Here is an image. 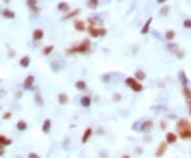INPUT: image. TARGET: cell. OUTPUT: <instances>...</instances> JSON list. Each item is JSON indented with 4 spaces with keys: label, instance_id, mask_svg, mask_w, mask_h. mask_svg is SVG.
Instances as JSON below:
<instances>
[{
    "label": "cell",
    "instance_id": "d6a6232c",
    "mask_svg": "<svg viewBox=\"0 0 191 158\" xmlns=\"http://www.w3.org/2000/svg\"><path fill=\"white\" fill-rule=\"evenodd\" d=\"M169 12H170V7L169 5H163V8L159 10V14L161 16H167L169 14Z\"/></svg>",
    "mask_w": 191,
    "mask_h": 158
},
{
    "label": "cell",
    "instance_id": "e0dca14e",
    "mask_svg": "<svg viewBox=\"0 0 191 158\" xmlns=\"http://www.w3.org/2000/svg\"><path fill=\"white\" fill-rule=\"evenodd\" d=\"M178 80H179V82H181V84L183 85V86H187V84H188V78H187L186 75V72L184 71V70H181V71L178 72Z\"/></svg>",
    "mask_w": 191,
    "mask_h": 158
},
{
    "label": "cell",
    "instance_id": "8fae6325",
    "mask_svg": "<svg viewBox=\"0 0 191 158\" xmlns=\"http://www.w3.org/2000/svg\"><path fill=\"white\" fill-rule=\"evenodd\" d=\"M81 13V9H76V10L73 11H70V12H68V13H66L65 15L63 16V20H68V19H71V18L76 17V16H78L79 14Z\"/></svg>",
    "mask_w": 191,
    "mask_h": 158
},
{
    "label": "cell",
    "instance_id": "ee69618b",
    "mask_svg": "<svg viewBox=\"0 0 191 158\" xmlns=\"http://www.w3.org/2000/svg\"><path fill=\"white\" fill-rule=\"evenodd\" d=\"M3 1H4V2H7V3H9L11 1V0H3Z\"/></svg>",
    "mask_w": 191,
    "mask_h": 158
},
{
    "label": "cell",
    "instance_id": "1f68e13d",
    "mask_svg": "<svg viewBox=\"0 0 191 158\" xmlns=\"http://www.w3.org/2000/svg\"><path fill=\"white\" fill-rule=\"evenodd\" d=\"M173 54L174 55L177 57L178 59H184V56H185V52L182 50V49H179V48H177L175 50V51L173 52Z\"/></svg>",
    "mask_w": 191,
    "mask_h": 158
},
{
    "label": "cell",
    "instance_id": "3957f363",
    "mask_svg": "<svg viewBox=\"0 0 191 158\" xmlns=\"http://www.w3.org/2000/svg\"><path fill=\"white\" fill-rule=\"evenodd\" d=\"M124 83L130 87L131 90H133L134 92H141L143 90V85L141 84L139 81H137L135 78H133V77L126 78Z\"/></svg>",
    "mask_w": 191,
    "mask_h": 158
},
{
    "label": "cell",
    "instance_id": "7c38bea8",
    "mask_svg": "<svg viewBox=\"0 0 191 158\" xmlns=\"http://www.w3.org/2000/svg\"><path fill=\"white\" fill-rule=\"evenodd\" d=\"M37 2L38 0H27V5L29 7V9H31L32 12L34 13H38L39 12V8L37 7Z\"/></svg>",
    "mask_w": 191,
    "mask_h": 158
},
{
    "label": "cell",
    "instance_id": "d590c367",
    "mask_svg": "<svg viewBox=\"0 0 191 158\" xmlns=\"http://www.w3.org/2000/svg\"><path fill=\"white\" fill-rule=\"evenodd\" d=\"M12 115L13 114L11 112H5L2 115V119L3 120H10L11 118H12Z\"/></svg>",
    "mask_w": 191,
    "mask_h": 158
},
{
    "label": "cell",
    "instance_id": "4316f807",
    "mask_svg": "<svg viewBox=\"0 0 191 158\" xmlns=\"http://www.w3.org/2000/svg\"><path fill=\"white\" fill-rule=\"evenodd\" d=\"M12 144V140L10 138L5 137L3 135H0V145H11Z\"/></svg>",
    "mask_w": 191,
    "mask_h": 158
},
{
    "label": "cell",
    "instance_id": "83f0119b",
    "mask_svg": "<svg viewBox=\"0 0 191 158\" xmlns=\"http://www.w3.org/2000/svg\"><path fill=\"white\" fill-rule=\"evenodd\" d=\"M87 7L92 10H96L99 7V0H88L87 1Z\"/></svg>",
    "mask_w": 191,
    "mask_h": 158
},
{
    "label": "cell",
    "instance_id": "7bdbcfd3",
    "mask_svg": "<svg viewBox=\"0 0 191 158\" xmlns=\"http://www.w3.org/2000/svg\"><path fill=\"white\" fill-rule=\"evenodd\" d=\"M166 1H167V0H157L158 3H165Z\"/></svg>",
    "mask_w": 191,
    "mask_h": 158
},
{
    "label": "cell",
    "instance_id": "d4e9b609",
    "mask_svg": "<svg viewBox=\"0 0 191 158\" xmlns=\"http://www.w3.org/2000/svg\"><path fill=\"white\" fill-rule=\"evenodd\" d=\"M2 16L5 18H9V19H14L15 18V13L13 11L9 10V9H4L2 11Z\"/></svg>",
    "mask_w": 191,
    "mask_h": 158
},
{
    "label": "cell",
    "instance_id": "f546056e",
    "mask_svg": "<svg viewBox=\"0 0 191 158\" xmlns=\"http://www.w3.org/2000/svg\"><path fill=\"white\" fill-rule=\"evenodd\" d=\"M34 101L35 103L38 105V106H44V100H43V97L41 96V93H36L35 97H34Z\"/></svg>",
    "mask_w": 191,
    "mask_h": 158
},
{
    "label": "cell",
    "instance_id": "8d00e7d4",
    "mask_svg": "<svg viewBox=\"0 0 191 158\" xmlns=\"http://www.w3.org/2000/svg\"><path fill=\"white\" fill-rule=\"evenodd\" d=\"M183 26L187 29H191V19H186V20H184Z\"/></svg>",
    "mask_w": 191,
    "mask_h": 158
},
{
    "label": "cell",
    "instance_id": "ac0fdd59",
    "mask_svg": "<svg viewBox=\"0 0 191 158\" xmlns=\"http://www.w3.org/2000/svg\"><path fill=\"white\" fill-rule=\"evenodd\" d=\"M74 29H76L78 32H83V31L86 30V26H85V22L83 20H76L73 23Z\"/></svg>",
    "mask_w": 191,
    "mask_h": 158
},
{
    "label": "cell",
    "instance_id": "44dd1931",
    "mask_svg": "<svg viewBox=\"0 0 191 158\" xmlns=\"http://www.w3.org/2000/svg\"><path fill=\"white\" fill-rule=\"evenodd\" d=\"M76 88L79 91H85V90L87 89V84H86V82H84V81H82V80H80V81H76Z\"/></svg>",
    "mask_w": 191,
    "mask_h": 158
},
{
    "label": "cell",
    "instance_id": "277c9868",
    "mask_svg": "<svg viewBox=\"0 0 191 158\" xmlns=\"http://www.w3.org/2000/svg\"><path fill=\"white\" fill-rule=\"evenodd\" d=\"M106 33H107V31L105 30V29H103V28H96V27H92V26H89L88 27V34L92 37H99V36H104V35H106Z\"/></svg>",
    "mask_w": 191,
    "mask_h": 158
},
{
    "label": "cell",
    "instance_id": "7402d4cb",
    "mask_svg": "<svg viewBox=\"0 0 191 158\" xmlns=\"http://www.w3.org/2000/svg\"><path fill=\"white\" fill-rule=\"evenodd\" d=\"M135 79L137 80V81H139V82L145 81V80L147 79V74H145V72L142 71V70H136Z\"/></svg>",
    "mask_w": 191,
    "mask_h": 158
},
{
    "label": "cell",
    "instance_id": "2e32d148",
    "mask_svg": "<svg viewBox=\"0 0 191 158\" xmlns=\"http://www.w3.org/2000/svg\"><path fill=\"white\" fill-rule=\"evenodd\" d=\"M153 21V17L148 18V20L145 21V25L142 26L141 28V31H140V34H148L149 31H150V27H151V23Z\"/></svg>",
    "mask_w": 191,
    "mask_h": 158
},
{
    "label": "cell",
    "instance_id": "d6986e66",
    "mask_svg": "<svg viewBox=\"0 0 191 158\" xmlns=\"http://www.w3.org/2000/svg\"><path fill=\"white\" fill-rule=\"evenodd\" d=\"M57 102H59L61 105L68 104V102H69L68 94H66V93H60L59 96H57Z\"/></svg>",
    "mask_w": 191,
    "mask_h": 158
},
{
    "label": "cell",
    "instance_id": "4fadbf2b",
    "mask_svg": "<svg viewBox=\"0 0 191 158\" xmlns=\"http://www.w3.org/2000/svg\"><path fill=\"white\" fill-rule=\"evenodd\" d=\"M51 126H52V122H51L50 119H46L43 122V125H41V132L44 134H49L51 130Z\"/></svg>",
    "mask_w": 191,
    "mask_h": 158
},
{
    "label": "cell",
    "instance_id": "52a82bcc",
    "mask_svg": "<svg viewBox=\"0 0 191 158\" xmlns=\"http://www.w3.org/2000/svg\"><path fill=\"white\" fill-rule=\"evenodd\" d=\"M153 126H154V123H153L152 120H145V121H143V122L140 124L139 130L141 133H143V134H148V133L151 132Z\"/></svg>",
    "mask_w": 191,
    "mask_h": 158
},
{
    "label": "cell",
    "instance_id": "5b68a950",
    "mask_svg": "<svg viewBox=\"0 0 191 158\" xmlns=\"http://www.w3.org/2000/svg\"><path fill=\"white\" fill-rule=\"evenodd\" d=\"M182 92H183V96L185 98V101H186L187 107H188V112L191 115V89L188 88L187 86H183Z\"/></svg>",
    "mask_w": 191,
    "mask_h": 158
},
{
    "label": "cell",
    "instance_id": "e575fe53",
    "mask_svg": "<svg viewBox=\"0 0 191 158\" xmlns=\"http://www.w3.org/2000/svg\"><path fill=\"white\" fill-rule=\"evenodd\" d=\"M178 48V45L177 43H169L168 46H167V49H168L169 51H171L172 53H173L174 51H175L176 49Z\"/></svg>",
    "mask_w": 191,
    "mask_h": 158
},
{
    "label": "cell",
    "instance_id": "9c48e42d",
    "mask_svg": "<svg viewBox=\"0 0 191 158\" xmlns=\"http://www.w3.org/2000/svg\"><path fill=\"white\" fill-rule=\"evenodd\" d=\"M178 140V136L176 135L175 133L173 132H168L167 134H166L165 136V141L168 144H174V143H176Z\"/></svg>",
    "mask_w": 191,
    "mask_h": 158
},
{
    "label": "cell",
    "instance_id": "ffe728a7",
    "mask_svg": "<svg viewBox=\"0 0 191 158\" xmlns=\"http://www.w3.org/2000/svg\"><path fill=\"white\" fill-rule=\"evenodd\" d=\"M32 37H33V39L35 41H41V39H43V37H44V31L41 30V29H36V30L33 31V35H32Z\"/></svg>",
    "mask_w": 191,
    "mask_h": 158
},
{
    "label": "cell",
    "instance_id": "8992f818",
    "mask_svg": "<svg viewBox=\"0 0 191 158\" xmlns=\"http://www.w3.org/2000/svg\"><path fill=\"white\" fill-rule=\"evenodd\" d=\"M168 143L166 142V141H161L159 144H158L157 149L155 151V157L156 158H159V157H163V155L166 154L167 150H168Z\"/></svg>",
    "mask_w": 191,
    "mask_h": 158
},
{
    "label": "cell",
    "instance_id": "484cf974",
    "mask_svg": "<svg viewBox=\"0 0 191 158\" xmlns=\"http://www.w3.org/2000/svg\"><path fill=\"white\" fill-rule=\"evenodd\" d=\"M57 10L61 11V12H63V13H68L69 11V5L67 2H60L59 4H57Z\"/></svg>",
    "mask_w": 191,
    "mask_h": 158
},
{
    "label": "cell",
    "instance_id": "6da1fadb",
    "mask_svg": "<svg viewBox=\"0 0 191 158\" xmlns=\"http://www.w3.org/2000/svg\"><path fill=\"white\" fill-rule=\"evenodd\" d=\"M178 137L182 140H190L191 139V122L187 119H179L175 125Z\"/></svg>",
    "mask_w": 191,
    "mask_h": 158
},
{
    "label": "cell",
    "instance_id": "b9f144b4",
    "mask_svg": "<svg viewBox=\"0 0 191 158\" xmlns=\"http://www.w3.org/2000/svg\"><path fill=\"white\" fill-rule=\"evenodd\" d=\"M120 158H132V157H131V156L129 155V154H123V155L121 156Z\"/></svg>",
    "mask_w": 191,
    "mask_h": 158
},
{
    "label": "cell",
    "instance_id": "f1b7e54d",
    "mask_svg": "<svg viewBox=\"0 0 191 158\" xmlns=\"http://www.w3.org/2000/svg\"><path fill=\"white\" fill-rule=\"evenodd\" d=\"M174 37H175V32H174L173 30H169L166 32V35H165L166 41H173Z\"/></svg>",
    "mask_w": 191,
    "mask_h": 158
},
{
    "label": "cell",
    "instance_id": "f6af8a7d",
    "mask_svg": "<svg viewBox=\"0 0 191 158\" xmlns=\"http://www.w3.org/2000/svg\"><path fill=\"white\" fill-rule=\"evenodd\" d=\"M16 158H23V157H20V156H17V157H16Z\"/></svg>",
    "mask_w": 191,
    "mask_h": 158
},
{
    "label": "cell",
    "instance_id": "7a4b0ae2",
    "mask_svg": "<svg viewBox=\"0 0 191 158\" xmlns=\"http://www.w3.org/2000/svg\"><path fill=\"white\" fill-rule=\"evenodd\" d=\"M92 51V43L89 39H84L78 45H74L71 48L67 49V53L73 54V53H80V54H87Z\"/></svg>",
    "mask_w": 191,
    "mask_h": 158
},
{
    "label": "cell",
    "instance_id": "f35d334b",
    "mask_svg": "<svg viewBox=\"0 0 191 158\" xmlns=\"http://www.w3.org/2000/svg\"><path fill=\"white\" fill-rule=\"evenodd\" d=\"M27 158H41V156L38 155L37 153H35V152H31V153L28 154V157Z\"/></svg>",
    "mask_w": 191,
    "mask_h": 158
},
{
    "label": "cell",
    "instance_id": "60d3db41",
    "mask_svg": "<svg viewBox=\"0 0 191 158\" xmlns=\"http://www.w3.org/2000/svg\"><path fill=\"white\" fill-rule=\"evenodd\" d=\"M21 96H23V92H21V91H18L17 93L15 94V98H16L17 100H19V99L21 98Z\"/></svg>",
    "mask_w": 191,
    "mask_h": 158
},
{
    "label": "cell",
    "instance_id": "603a6c76",
    "mask_svg": "<svg viewBox=\"0 0 191 158\" xmlns=\"http://www.w3.org/2000/svg\"><path fill=\"white\" fill-rule=\"evenodd\" d=\"M27 128H28V124H27V122L23 121V120H19V121L16 123V128H17L19 132H23V130H27Z\"/></svg>",
    "mask_w": 191,
    "mask_h": 158
},
{
    "label": "cell",
    "instance_id": "5bb4252c",
    "mask_svg": "<svg viewBox=\"0 0 191 158\" xmlns=\"http://www.w3.org/2000/svg\"><path fill=\"white\" fill-rule=\"evenodd\" d=\"M80 104L83 107H85V108H88L92 105V98L89 97V96H83L80 99Z\"/></svg>",
    "mask_w": 191,
    "mask_h": 158
},
{
    "label": "cell",
    "instance_id": "cb8c5ba5",
    "mask_svg": "<svg viewBox=\"0 0 191 158\" xmlns=\"http://www.w3.org/2000/svg\"><path fill=\"white\" fill-rule=\"evenodd\" d=\"M30 57H29L28 55L23 56V59H20V61H19V65H20L23 68H28L29 65H30Z\"/></svg>",
    "mask_w": 191,
    "mask_h": 158
},
{
    "label": "cell",
    "instance_id": "ba28073f",
    "mask_svg": "<svg viewBox=\"0 0 191 158\" xmlns=\"http://www.w3.org/2000/svg\"><path fill=\"white\" fill-rule=\"evenodd\" d=\"M34 82H35V77H34V75H32V74L28 75V77L25 79V81H23V89H25V90L31 89V88H32V86L34 85Z\"/></svg>",
    "mask_w": 191,
    "mask_h": 158
},
{
    "label": "cell",
    "instance_id": "9a60e30c",
    "mask_svg": "<svg viewBox=\"0 0 191 158\" xmlns=\"http://www.w3.org/2000/svg\"><path fill=\"white\" fill-rule=\"evenodd\" d=\"M88 22H89V25L92 27H96V26H101L102 25V19L100 17H98V16H94V17H89L88 19Z\"/></svg>",
    "mask_w": 191,
    "mask_h": 158
},
{
    "label": "cell",
    "instance_id": "836d02e7",
    "mask_svg": "<svg viewBox=\"0 0 191 158\" xmlns=\"http://www.w3.org/2000/svg\"><path fill=\"white\" fill-rule=\"evenodd\" d=\"M121 99H122V96H121L119 92H115V93L113 94V101H114V102H120Z\"/></svg>",
    "mask_w": 191,
    "mask_h": 158
},
{
    "label": "cell",
    "instance_id": "4dcf8cb0",
    "mask_svg": "<svg viewBox=\"0 0 191 158\" xmlns=\"http://www.w3.org/2000/svg\"><path fill=\"white\" fill-rule=\"evenodd\" d=\"M54 50V46L53 45H49V46H46L45 48L43 49V54L44 55H49V54L51 53V52Z\"/></svg>",
    "mask_w": 191,
    "mask_h": 158
},
{
    "label": "cell",
    "instance_id": "30bf717a",
    "mask_svg": "<svg viewBox=\"0 0 191 158\" xmlns=\"http://www.w3.org/2000/svg\"><path fill=\"white\" fill-rule=\"evenodd\" d=\"M92 134H94V130H92V128H86L83 133V135H82V138H81V142L84 144V143H87L88 140L92 138Z\"/></svg>",
    "mask_w": 191,
    "mask_h": 158
},
{
    "label": "cell",
    "instance_id": "74e56055",
    "mask_svg": "<svg viewBox=\"0 0 191 158\" xmlns=\"http://www.w3.org/2000/svg\"><path fill=\"white\" fill-rule=\"evenodd\" d=\"M159 126H160V128L163 130H167V126H168V124H167V121H165V120H161Z\"/></svg>",
    "mask_w": 191,
    "mask_h": 158
},
{
    "label": "cell",
    "instance_id": "ab89813d",
    "mask_svg": "<svg viewBox=\"0 0 191 158\" xmlns=\"http://www.w3.org/2000/svg\"><path fill=\"white\" fill-rule=\"evenodd\" d=\"M5 153V149H4V145H0V157L3 156Z\"/></svg>",
    "mask_w": 191,
    "mask_h": 158
}]
</instances>
